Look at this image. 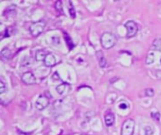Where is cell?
Wrapping results in <instances>:
<instances>
[{"instance_id":"6da1fadb","label":"cell","mask_w":161,"mask_h":135,"mask_svg":"<svg viewBox=\"0 0 161 135\" xmlns=\"http://www.w3.org/2000/svg\"><path fill=\"white\" fill-rule=\"evenodd\" d=\"M116 41H117V39H116V37L112 33L106 32L101 37V45L104 49L112 48L113 46H115Z\"/></svg>"},{"instance_id":"7a4b0ae2","label":"cell","mask_w":161,"mask_h":135,"mask_svg":"<svg viewBox=\"0 0 161 135\" xmlns=\"http://www.w3.org/2000/svg\"><path fill=\"white\" fill-rule=\"evenodd\" d=\"M45 26H46L45 22H43V21L35 22H32V24H31L30 27H29V31L34 38H37L38 36H40L43 32Z\"/></svg>"},{"instance_id":"3957f363","label":"cell","mask_w":161,"mask_h":135,"mask_svg":"<svg viewBox=\"0 0 161 135\" xmlns=\"http://www.w3.org/2000/svg\"><path fill=\"white\" fill-rule=\"evenodd\" d=\"M125 28H126V37L128 39L135 37L138 31V25H137V22L134 21H127L124 24Z\"/></svg>"},{"instance_id":"277c9868","label":"cell","mask_w":161,"mask_h":135,"mask_svg":"<svg viewBox=\"0 0 161 135\" xmlns=\"http://www.w3.org/2000/svg\"><path fill=\"white\" fill-rule=\"evenodd\" d=\"M135 129V121L129 118L123 122L122 126V135H133Z\"/></svg>"},{"instance_id":"5b68a950","label":"cell","mask_w":161,"mask_h":135,"mask_svg":"<svg viewBox=\"0 0 161 135\" xmlns=\"http://www.w3.org/2000/svg\"><path fill=\"white\" fill-rule=\"evenodd\" d=\"M48 104H49V100L45 96H40L38 98V100L36 101V108L40 111L45 109L48 106Z\"/></svg>"},{"instance_id":"8992f818","label":"cell","mask_w":161,"mask_h":135,"mask_svg":"<svg viewBox=\"0 0 161 135\" xmlns=\"http://www.w3.org/2000/svg\"><path fill=\"white\" fill-rule=\"evenodd\" d=\"M22 81H23L24 84H28V85L36 84L35 76L33 75L32 72H30V71H26V72H25L23 74V76H22Z\"/></svg>"},{"instance_id":"52a82bcc","label":"cell","mask_w":161,"mask_h":135,"mask_svg":"<svg viewBox=\"0 0 161 135\" xmlns=\"http://www.w3.org/2000/svg\"><path fill=\"white\" fill-rule=\"evenodd\" d=\"M115 121V115L112 112H107L105 115V123L106 126H112Z\"/></svg>"},{"instance_id":"ba28073f","label":"cell","mask_w":161,"mask_h":135,"mask_svg":"<svg viewBox=\"0 0 161 135\" xmlns=\"http://www.w3.org/2000/svg\"><path fill=\"white\" fill-rule=\"evenodd\" d=\"M43 62H44V64H45L46 67H53L54 65H56L57 60H56L55 56H53L52 53H48Z\"/></svg>"},{"instance_id":"9c48e42d","label":"cell","mask_w":161,"mask_h":135,"mask_svg":"<svg viewBox=\"0 0 161 135\" xmlns=\"http://www.w3.org/2000/svg\"><path fill=\"white\" fill-rule=\"evenodd\" d=\"M48 55V53L45 52L44 50H39L36 52V60L37 61H44V59H45L46 56Z\"/></svg>"},{"instance_id":"30bf717a","label":"cell","mask_w":161,"mask_h":135,"mask_svg":"<svg viewBox=\"0 0 161 135\" xmlns=\"http://www.w3.org/2000/svg\"><path fill=\"white\" fill-rule=\"evenodd\" d=\"M97 57H98V62H99V66L101 68H105L106 65V59L101 51L97 52Z\"/></svg>"},{"instance_id":"8fae6325","label":"cell","mask_w":161,"mask_h":135,"mask_svg":"<svg viewBox=\"0 0 161 135\" xmlns=\"http://www.w3.org/2000/svg\"><path fill=\"white\" fill-rule=\"evenodd\" d=\"M0 55H1V57L3 58V59L8 60L11 57V51L8 47H5L4 49H2L1 53H0Z\"/></svg>"},{"instance_id":"7c38bea8","label":"cell","mask_w":161,"mask_h":135,"mask_svg":"<svg viewBox=\"0 0 161 135\" xmlns=\"http://www.w3.org/2000/svg\"><path fill=\"white\" fill-rule=\"evenodd\" d=\"M7 13H8V16H14L16 14V7L14 5L10 6L4 11V15H6Z\"/></svg>"},{"instance_id":"4fadbf2b","label":"cell","mask_w":161,"mask_h":135,"mask_svg":"<svg viewBox=\"0 0 161 135\" xmlns=\"http://www.w3.org/2000/svg\"><path fill=\"white\" fill-rule=\"evenodd\" d=\"M152 48H153L154 50H156V51L161 50V39L160 38H157V39H155L154 40L153 45H152Z\"/></svg>"},{"instance_id":"5bb4252c","label":"cell","mask_w":161,"mask_h":135,"mask_svg":"<svg viewBox=\"0 0 161 135\" xmlns=\"http://www.w3.org/2000/svg\"><path fill=\"white\" fill-rule=\"evenodd\" d=\"M66 87H67V84L62 83L57 86V92L59 93L60 95H62V94H64V92L66 91Z\"/></svg>"},{"instance_id":"9a60e30c","label":"cell","mask_w":161,"mask_h":135,"mask_svg":"<svg viewBox=\"0 0 161 135\" xmlns=\"http://www.w3.org/2000/svg\"><path fill=\"white\" fill-rule=\"evenodd\" d=\"M155 62V55L154 53H149L148 56L146 57V64L147 65H150V64H153Z\"/></svg>"},{"instance_id":"2e32d148","label":"cell","mask_w":161,"mask_h":135,"mask_svg":"<svg viewBox=\"0 0 161 135\" xmlns=\"http://www.w3.org/2000/svg\"><path fill=\"white\" fill-rule=\"evenodd\" d=\"M55 8H56V11L57 12L63 14V8H62V2L61 1H57L55 3Z\"/></svg>"},{"instance_id":"e0dca14e","label":"cell","mask_w":161,"mask_h":135,"mask_svg":"<svg viewBox=\"0 0 161 135\" xmlns=\"http://www.w3.org/2000/svg\"><path fill=\"white\" fill-rule=\"evenodd\" d=\"M64 36H65V39H66V42H67V44H68V46H69V48H70V50H72V49L74 48V43H73V41H72V39H71V38L69 37L68 35H67L66 33H64Z\"/></svg>"},{"instance_id":"ac0fdd59","label":"cell","mask_w":161,"mask_h":135,"mask_svg":"<svg viewBox=\"0 0 161 135\" xmlns=\"http://www.w3.org/2000/svg\"><path fill=\"white\" fill-rule=\"evenodd\" d=\"M69 5H70V8H69V12H70V15L72 18H75V10L74 8V5L73 3L71 1H69Z\"/></svg>"},{"instance_id":"d6986e66","label":"cell","mask_w":161,"mask_h":135,"mask_svg":"<svg viewBox=\"0 0 161 135\" xmlns=\"http://www.w3.org/2000/svg\"><path fill=\"white\" fill-rule=\"evenodd\" d=\"M6 90H7L6 84H5V83H4V81L1 80L0 81V94H4L6 92Z\"/></svg>"},{"instance_id":"ffe728a7","label":"cell","mask_w":161,"mask_h":135,"mask_svg":"<svg viewBox=\"0 0 161 135\" xmlns=\"http://www.w3.org/2000/svg\"><path fill=\"white\" fill-rule=\"evenodd\" d=\"M151 116H152V118H153L154 120H155V121H159V120H160V117H161L160 114H159V112H152V114H151Z\"/></svg>"},{"instance_id":"44dd1931","label":"cell","mask_w":161,"mask_h":135,"mask_svg":"<svg viewBox=\"0 0 161 135\" xmlns=\"http://www.w3.org/2000/svg\"><path fill=\"white\" fill-rule=\"evenodd\" d=\"M145 95L147 97H153L155 95V91L153 88H148L145 90Z\"/></svg>"},{"instance_id":"7402d4cb","label":"cell","mask_w":161,"mask_h":135,"mask_svg":"<svg viewBox=\"0 0 161 135\" xmlns=\"http://www.w3.org/2000/svg\"><path fill=\"white\" fill-rule=\"evenodd\" d=\"M145 135H153L154 134V130L152 129V127H146L144 129Z\"/></svg>"},{"instance_id":"603a6c76","label":"cell","mask_w":161,"mask_h":135,"mask_svg":"<svg viewBox=\"0 0 161 135\" xmlns=\"http://www.w3.org/2000/svg\"><path fill=\"white\" fill-rule=\"evenodd\" d=\"M119 107L121 108V109L125 110V109H127V108H128V104H126L125 102H122V103H120V104H119Z\"/></svg>"},{"instance_id":"cb8c5ba5","label":"cell","mask_w":161,"mask_h":135,"mask_svg":"<svg viewBox=\"0 0 161 135\" xmlns=\"http://www.w3.org/2000/svg\"><path fill=\"white\" fill-rule=\"evenodd\" d=\"M54 80H57V79H59V80H60V78L59 77V75H57V72H55V73H54V75H53V77H52Z\"/></svg>"},{"instance_id":"d4e9b609","label":"cell","mask_w":161,"mask_h":135,"mask_svg":"<svg viewBox=\"0 0 161 135\" xmlns=\"http://www.w3.org/2000/svg\"><path fill=\"white\" fill-rule=\"evenodd\" d=\"M80 135H86V134H80Z\"/></svg>"},{"instance_id":"484cf974","label":"cell","mask_w":161,"mask_h":135,"mask_svg":"<svg viewBox=\"0 0 161 135\" xmlns=\"http://www.w3.org/2000/svg\"><path fill=\"white\" fill-rule=\"evenodd\" d=\"M160 62H161V60H160Z\"/></svg>"}]
</instances>
